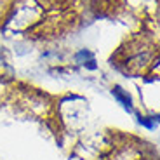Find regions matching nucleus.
<instances>
[{
  "mask_svg": "<svg viewBox=\"0 0 160 160\" xmlns=\"http://www.w3.org/2000/svg\"><path fill=\"white\" fill-rule=\"evenodd\" d=\"M139 124H143V125H146L148 129H153L157 125V118H150V117H139Z\"/></svg>",
  "mask_w": 160,
  "mask_h": 160,
  "instance_id": "obj_3",
  "label": "nucleus"
},
{
  "mask_svg": "<svg viewBox=\"0 0 160 160\" xmlns=\"http://www.w3.org/2000/svg\"><path fill=\"white\" fill-rule=\"evenodd\" d=\"M113 96H115L117 99L120 101V103L124 104V108L127 110V112H132V101H131V96H129V94H127V92H125L122 87L115 85V87H113Z\"/></svg>",
  "mask_w": 160,
  "mask_h": 160,
  "instance_id": "obj_1",
  "label": "nucleus"
},
{
  "mask_svg": "<svg viewBox=\"0 0 160 160\" xmlns=\"http://www.w3.org/2000/svg\"><path fill=\"white\" fill-rule=\"evenodd\" d=\"M77 61L82 64H87L89 68H96V64H94V56H92L89 51H80L77 54Z\"/></svg>",
  "mask_w": 160,
  "mask_h": 160,
  "instance_id": "obj_2",
  "label": "nucleus"
}]
</instances>
